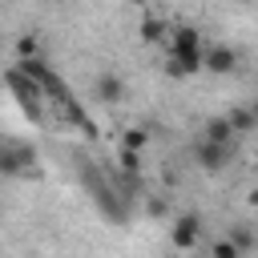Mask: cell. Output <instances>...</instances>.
<instances>
[{"label":"cell","mask_w":258,"mask_h":258,"mask_svg":"<svg viewBox=\"0 0 258 258\" xmlns=\"http://www.w3.org/2000/svg\"><path fill=\"white\" fill-rule=\"evenodd\" d=\"M4 81H8V89H12V97H16V105L24 109V117H32V121H40L44 125V109H40V97H44V89L36 85V81H28L16 64L4 73Z\"/></svg>","instance_id":"obj_1"},{"label":"cell","mask_w":258,"mask_h":258,"mask_svg":"<svg viewBox=\"0 0 258 258\" xmlns=\"http://www.w3.org/2000/svg\"><path fill=\"white\" fill-rule=\"evenodd\" d=\"M189 52H202V32L189 24L169 28V56H189Z\"/></svg>","instance_id":"obj_2"},{"label":"cell","mask_w":258,"mask_h":258,"mask_svg":"<svg viewBox=\"0 0 258 258\" xmlns=\"http://www.w3.org/2000/svg\"><path fill=\"white\" fill-rule=\"evenodd\" d=\"M198 234H202V218H198V214H181V218L173 222V230H169V242H173L177 250H194Z\"/></svg>","instance_id":"obj_3"},{"label":"cell","mask_w":258,"mask_h":258,"mask_svg":"<svg viewBox=\"0 0 258 258\" xmlns=\"http://www.w3.org/2000/svg\"><path fill=\"white\" fill-rule=\"evenodd\" d=\"M194 157H198V165H202V169H210V173H214V169H222V165L230 161V145H222V141H206V137H202V141H198V149H194Z\"/></svg>","instance_id":"obj_4"},{"label":"cell","mask_w":258,"mask_h":258,"mask_svg":"<svg viewBox=\"0 0 258 258\" xmlns=\"http://www.w3.org/2000/svg\"><path fill=\"white\" fill-rule=\"evenodd\" d=\"M93 97H97V101H105V105H117V101L125 97V81H121V77H113V73H101V77L93 81Z\"/></svg>","instance_id":"obj_5"},{"label":"cell","mask_w":258,"mask_h":258,"mask_svg":"<svg viewBox=\"0 0 258 258\" xmlns=\"http://www.w3.org/2000/svg\"><path fill=\"white\" fill-rule=\"evenodd\" d=\"M234 64H238V52H234V48H226V44H218V48H210V52H206V73H214V77L234 73Z\"/></svg>","instance_id":"obj_6"},{"label":"cell","mask_w":258,"mask_h":258,"mask_svg":"<svg viewBox=\"0 0 258 258\" xmlns=\"http://www.w3.org/2000/svg\"><path fill=\"white\" fill-rule=\"evenodd\" d=\"M28 161H36V153H32L28 145H4V149H0V169H4V173H20Z\"/></svg>","instance_id":"obj_7"},{"label":"cell","mask_w":258,"mask_h":258,"mask_svg":"<svg viewBox=\"0 0 258 258\" xmlns=\"http://www.w3.org/2000/svg\"><path fill=\"white\" fill-rule=\"evenodd\" d=\"M230 137H234V129H230L226 117H210V121H206V141H222V145H230Z\"/></svg>","instance_id":"obj_8"},{"label":"cell","mask_w":258,"mask_h":258,"mask_svg":"<svg viewBox=\"0 0 258 258\" xmlns=\"http://www.w3.org/2000/svg\"><path fill=\"white\" fill-rule=\"evenodd\" d=\"M169 36V28H165V20H157V16H149L145 24H141V40L145 44H157V40H165Z\"/></svg>","instance_id":"obj_9"},{"label":"cell","mask_w":258,"mask_h":258,"mask_svg":"<svg viewBox=\"0 0 258 258\" xmlns=\"http://www.w3.org/2000/svg\"><path fill=\"white\" fill-rule=\"evenodd\" d=\"M226 121H230V129H234V133L258 129V125H254V113H250V109H230V113H226Z\"/></svg>","instance_id":"obj_10"},{"label":"cell","mask_w":258,"mask_h":258,"mask_svg":"<svg viewBox=\"0 0 258 258\" xmlns=\"http://www.w3.org/2000/svg\"><path fill=\"white\" fill-rule=\"evenodd\" d=\"M16 56H20V60H36V56H40L36 36H20V40H16Z\"/></svg>","instance_id":"obj_11"},{"label":"cell","mask_w":258,"mask_h":258,"mask_svg":"<svg viewBox=\"0 0 258 258\" xmlns=\"http://www.w3.org/2000/svg\"><path fill=\"white\" fill-rule=\"evenodd\" d=\"M210 258H242V250H238L230 238H218V242L210 246Z\"/></svg>","instance_id":"obj_12"},{"label":"cell","mask_w":258,"mask_h":258,"mask_svg":"<svg viewBox=\"0 0 258 258\" xmlns=\"http://www.w3.org/2000/svg\"><path fill=\"white\" fill-rule=\"evenodd\" d=\"M145 141H149V133H145V129H125V137H121V149H133V153H137Z\"/></svg>","instance_id":"obj_13"},{"label":"cell","mask_w":258,"mask_h":258,"mask_svg":"<svg viewBox=\"0 0 258 258\" xmlns=\"http://www.w3.org/2000/svg\"><path fill=\"white\" fill-rule=\"evenodd\" d=\"M230 242H234L238 250H250V246H254V234H250L246 226H234V234H230Z\"/></svg>","instance_id":"obj_14"},{"label":"cell","mask_w":258,"mask_h":258,"mask_svg":"<svg viewBox=\"0 0 258 258\" xmlns=\"http://www.w3.org/2000/svg\"><path fill=\"white\" fill-rule=\"evenodd\" d=\"M121 165H125L129 173H137V169H141V157H137L133 149H121Z\"/></svg>","instance_id":"obj_15"},{"label":"cell","mask_w":258,"mask_h":258,"mask_svg":"<svg viewBox=\"0 0 258 258\" xmlns=\"http://www.w3.org/2000/svg\"><path fill=\"white\" fill-rule=\"evenodd\" d=\"M250 113H254V125H258V101H254V105H250Z\"/></svg>","instance_id":"obj_16"},{"label":"cell","mask_w":258,"mask_h":258,"mask_svg":"<svg viewBox=\"0 0 258 258\" xmlns=\"http://www.w3.org/2000/svg\"><path fill=\"white\" fill-rule=\"evenodd\" d=\"M250 206H258V189H254V194H250Z\"/></svg>","instance_id":"obj_17"},{"label":"cell","mask_w":258,"mask_h":258,"mask_svg":"<svg viewBox=\"0 0 258 258\" xmlns=\"http://www.w3.org/2000/svg\"><path fill=\"white\" fill-rule=\"evenodd\" d=\"M129 4H145V0H129Z\"/></svg>","instance_id":"obj_18"}]
</instances>
